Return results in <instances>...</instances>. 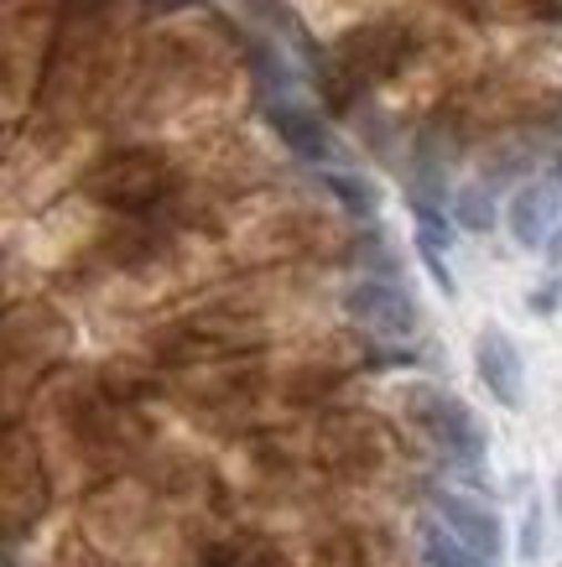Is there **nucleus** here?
<instances>
[{"instance_id": "nucleus-11", "label": "nucleus", "mask_w": 562, "mask_h": 567, "mask_svg": "<svg viewBox=\"0 0 562 567\" xmlns=\"http://www.w3.org/2000/svg\"><path fill=\"white\" fill-rule=\"evenodd\" d=\"M359 271L391 276V281H396V271H401V260L391 256V245H386L380 229H365V235H359Z\"/></svg>"}, {"instance_id": "nucleus-18", "label": "nucleus", "mask_w": 562, "mask_h": 567, "mask_svg": "<svg viewBox=\"0 0 562 567\" xmlns=\"http://www.w3.org/2000/svg\"><path fill=\"white\" fill-rule=\"evenodd\" d=\"M558 567H562V563H558Z\"/></svg>"}, {"instance_id": "nucleus-1", "label": "nucleus", "mask_w": 562, "mask_h": 567, "mask_svg": "<svg viewBox=\"0 0 562 567\" xmlns=\"http://www.w3.org/2000/svg\"><path fill=\"white\" fill-rule=\"evenodd\" d=\"M411 416H417L427 437L463 468V480L479 484V474H484V464H490V432H484V422L474 416V406L459 401L453 391H432V385H422V391H411Z\"/></svg>"}, {"instance_id": "nucleus-10", "label": "nucleus", "mask_w": 562, "mask_h": 567, "mask_svg": "<svg viewBox=\"0 0 562 567\" xmlns=\"http://www.w3.org/2000/svg\"><path fill=\"white\" fill-rule=\"evenodd\" d=\"M411 250L422 260V271L432 276V287L443 292V302H453V297H459V276L448 266V245H432V240H422V235H411Z\"/></svg>"}, {"instance_id": "nucleus-2", "label": "nucleus", "mask_w": 562, "mask_h": 567, "mask_svg": "<svg viewBox=\"0 0 562 567\" xmlns=\"http://www.w3.org/2000/svg\"><path fill=\"white\" fill-rule=\"evenodd\" d=\"M344 312L355 318L359 328H370L380 339H411L422 328V308L417 297L391 281V276H359L355 287L344 292Z\"/></svg>"}, {"instance_id": "nucleus-3", "label": "nucleus", "mask_w": 562, "mask_h": 567, "mask_svg": "<svg viewBox=\"0 0 562 567\" xmlns=\"http://www.w3.org/2000/svg\"><path fill=\"white\" fill-rule=\"evenodd\" d=\"M266 125L276 131V141L287 146L297 162H313V167H339V141L328 131V121L313 110V104L292 100V94H276L266 100Z\"/></svg>"}, {"instance_id": "nucleus-14", "label": "nucleus", "mask_w": 562, "mask_h": 567, "mask_svg": "<svg viewBox=\"0 0 562 567\" xmlns=\"http://www.w3.org/2000/svg\"><path fill=\"white\" fill-rule=\"evenodd\" d=\"M542 256H546V266H552V271H562V224L552 229V240L542 245Z\"/></svg>"}, {"instance_id": "nucleus-15", "label": "nucleus", "mask_w": 562, "mask_h": 567, "mask_svg": "<svg viewBox=\"0 0 562 567\" xmlns=\"http://www.w3.org/2000/svg\"><path fill=\"white\" fill-rule=\"evenodd\" d=\"M552 511L562 516V468H558V480H552Z\"/></svg>"}, {"instance_id": "nucleus-4", "label": "nucleus", "mask_w": 562, "mask_h": 567, "mask_svg": "<svg viewBox=\"0 0 562 567\" xmlns=\"http://www.w3.org/2000/svg\"><path fill=\"white\" fill-rule=\"evenodd\" d=\"M474 375L484 380V391L505 406V412H521L527 406V364H521V349L500 323H484L474 339Z\"/></svg>"}, {"instance_id": "nucleus-19", "label": "nucleus", "mask_w": 562, "mask_h": 567, "mask_svg": "<svg viewBox=\"0 0 562 567\" xmlns=\"http://www.w3.org/2000/svg\"><path fill=\"white\" fill-rule=\"evenodd\" d=\"M558 276H562V271H558Z\"/></svg>"}, {"instance_id": "nucleus-17", "label": "nucleus", "mask_w": 562, "mask_h": 567, "mask_svg": "<svg viewBox=\"0 0 562 567\" xmlns=\"http://www.w3.org/2000/svg\"><path fill=\"white\" fill-rule=\"evenodd\" d=\"M162 6H187V0H162Z\"/></svg>"}, {"instance_id": "nucleus-5", "label": "nucleus", "mask_w": 562, "mask_h": 567, "mask_svg": "<svg viewBox=\"0 0 562 567\" xmlns=\"http://www.w3.org/2000/svg\"><path fill=\"white\" fill-rule=\"evenodd\" d=\"M558 224H562V188L552 177H527L505 198V235H511L515 250H542Z\"/></svg>"}, {"instance_id": "nucleus-12", "label": "nucleus", "mask_w": 562, "mask_h": 567, "mask_svg": "<svg viewBox=\"0 0 562 567\" xmlns=\"http://www.w3.org/2000/svg\"><path fill=\"white\" fill-rule=\"evenodd\" d=\"M546 547V526H542V505L531 499L527 505V520H521V563H537Z\"/></svg>"}, {"instance_id": "nucleus-9", "label": "nucleus", "mask_w": 562, "mask_h": 567, "mask_svg": "<svg viewBox=\"0 0 562 567\" xmlns=\"http://www.w3.org/2000/svg\"><path fill=\"white\" fill-rule=\"evenodd\" d=\"M324 188L334 193L344 204V214H355V219H375V214H380V188H375L370 177L349 173V167H324Z\"/></svg>"}, {"instance_id": "nucleus-8", "label": "nucleus", "mask_w": 562, "mask_h": 567, "mask_svg": "<svg viewBox=\"0 0 562 567\" xmlns=\"http://www.w3.org/2000/svg\"><path fill=\"white\" fill-rule=\"evenodd\" d=\"M422 563L427 567H494L484 551H474L448 520H422Z\"/></svg>"}, {"instance_id": "nucleus-7", "label": "nucleus", "mask_w": 562, "mask_h": 567, "mask_svg": "<svg viewBox=\"0 0 562 567\" xmlns=\"http://www.w3.org/2000/svg\"><path fill=\"white\" fill-rule=\"evenodd\" d=\"M453 224H459L463 235H490L494 224H505V204L494 198V183H463L453 193Z\"/></svg>"}, {"instance_id": "nucleus-13", "label": "nucleus", "mask_w": 562, "mask_h": 567, "mask_svg": "<svg viewBox=\"0 0 562 567\" xmlns=\"http://www.w3.org/2000/svg\"><path fill=\"white\" fill-rule=\"evenodd\" d=\"M531 312H542V318L562 312V276L558 271H552V281H546V287H537V292H531Z\"/></svg>"}, {"instance_id": "nucleus-16", "label": "nucleus", "mask_w": 562, "mask_h": 567, "mask_svg": "<svg viewBox=\"0 0 562 567\" xmlns=\"http://www.w3.org/2000/svg\"><path fill=\"white\" fill-rule=\"evenodd\" d=\"M552 183H558V188H562V152L552 156Z\"/></svg>"}, {"instance_id": "nucleus-6", "label": "nucleus", "mask_w": 562, "mask_h": 567, "mask_svg": "<svg viewBox=\"0 0 562 567\" xmlns=\"http://www.w3.org/2000/svg\"><path fill=\"white\" fill-rule=\"evenodd\" d=\"M432 511H438V516H443L474 551H484L490 563H500V557H505V520H500V511H494V505H484L479 495H463V489L438 484V489H432Z\"/></svg>"}]
</instances>
